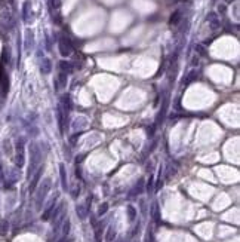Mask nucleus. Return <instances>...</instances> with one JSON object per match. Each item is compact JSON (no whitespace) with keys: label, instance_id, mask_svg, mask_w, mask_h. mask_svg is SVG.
<instances>
[{"label":"nucleus","instance_id":"2","mask_svg":"<svg viewBox=\"0 0 240 242\" xmlns=\"http://www.w3.org/2000/svg\"><path fill=\"white\" fill-rule=\"evenodd\" d=\"M49 187H50V180H46L45 183L42 184V187H40L39 193H37V197H36V207H37V209H40V207H42V203H43L46 195H48V192H49Z\"/></svg>","mask_w":240,"mask_h":242},{"label":"nucleus","instance_id":"12","mask_svg":"<svg viewBox=\"0 0 240 242\" xmlns=\"http://www.w3.org/2000/svg\"><path fill=\"white\" fill-rule=\"evenodd\" d=\"M86 213H88V211H86L83 207H77V214L80 215V218H84V217H86Z\"/></svg>","mask_w":240,"mask_h":242},{"label":"nucleus","instance_id":"1","mask_svg":"<svg viewBox=\"0 0 240 242\" xmlns=\"http://www.w3.org/2000/svg\"><path fill=\"white\" fill-rule=\"evenodd\" d=\"M58 46H59V52H61V55H64V56H70L73 54V51H74L71 40L67 39V37H64V36L59 39Z\"/></svg>","mask_w":240,"mask_h":242},{"label":"nucleus","instance_id":"6","mask_svg":"<svg viewBox=\"0 0 240 242\" xmlns=\"http://www.w3.org/2000/svg\"><path fill=\"white\" fill-rule=\"evenodd\" d=\"M54 207H55V199H54V201H52V203L48 207V209L45 211V214L42 215V218H43V220H49L50 214H52V211H54Z\"/></svg>","mask_w":240,"mask_h":242},{"label":"nucleus","instance_id":"14","mask_svg":"<svg viewBox=\"0 0 240 242\" xmlns=\"http://www.w3.org/2000/svg\"><path fill=\"white\" fill-rule=\"evenodd\" d=\"M68 232H70V221H65V223H64V235H67Z\"/></svg>","mask_w":240,"mask_h":242},{"label":"nucleus","instance_id":"8","mask_svg":"<svg viewBox=\"0 0 240 242\" xmlns=\"http://www.w3.org/2000/svg\"><path fill=\"white\" fill-rule=\"evenodd\" d=\"M128 213H129V220L134 221L135 220V215H136V211H135L134 207H128Z\"/></svg>","mask_w":240,"mask_h":242},{"label":"nucleus","instance_id":"4","mask_svg":"<svg viewBox=\"0 0 240 242\" xmlns=\"http://www.w3.org/2000/svg\"><path fill=\"white\" fill-rule=\"evenodd\" d=\"M17 165L21 168L24 165V143L18 141L17 144Z\"/></svg>","mask_w":240,"mask_h":242},{"label":"nucleus","instance_id":"11","mask_svg":"<svg viewBox=\"0 0 240 242\" xmlns=\"http://www.w3.org/2000/svg\"><path fill=\"white\" fill-rule=\"evenodd\" d=\"M114 235H116V232L113 230V227H111V229H108V233H107V241L111 242L113 239H114Z\"/></svg>","mask_w":240,"mask_h":242},{"label":"nucleus","instance_id":"9","mask_svg":"<svg viewBox=\"0 0 240 242\" xmlns=\"http://www.w3.org/2000/svg\"><path fill=\"white\" fill-rule=\"evenodd\" d=\"M61 181H62V187L67 189V180H65V171H64V166L61 165Z\"/></svg>","mask_w":240,"mask_h":242},{"label":"nucleus","instance_id":"10","mask_svg":"<svg viewBox=\"0 0 240 242\" xmlns=\"http://www.w3.org/2000/svg\"><path fill=\"white\" fill-rule=\"evenodd\" d=\"M107 209H108V203H102V205L100 207V209H98V214H100V215L105 214Z\"/></svg>","mask_w":240,"mask_h":242},{"label":"nucleus","instance_id":"5","mask_svg":"<svg viewBox=\"0 0 240 242\" xmlns=\"http://www.w3.org/2000/svg\"><path fill=\"white\" fill-rule=\"evenodd\" d=\"M42 172H43V168L40 166V168L37 169V172L34 174V177H33V180H31V183H30V192H34V189L37 187V183H39L40 177H42Z\"/></svg>","mask_w":240,"mask_h":242},{"label":"nucleus","instance_id":"3","mask_svg":"<svg viewBox=\"0 0 240 242\" xmlns=\"http://www.w3.org/2000/svg\"><path fill=\"white\" fill-rule=\"evenodd\" d=\"M0 86H2L3 94H6L9 89V79H8V73L3 68V64H0Z\"/></svg>","mask_w":240,"mask_h":242},{"label":"nucleus","instance_id":"7","mask_svg":"<svg viewBox=\"0 0 240 242\" xmlns=\"http://www.w3.org/2000/svg\"><path fill=\"white\" fill-rule=\"evenodd\" d=\"M8 229H9V223L6 220H2L0 221V235H6L8 233Z\"/></svg>","mask_w":240,"mask_h":242},{"label":"nucleus","instance_id":"13","mask_svg":"<svg viewBox=\"0 0 240 242\" xmlns=\"http://www.w3.org/2000/svg\"><path fill=\"white\" fill-rule=\"evenodd\" d=\"M153 215H154V220H156L157 223L160 221V218H159V208H157V205H154V209H153Z\"/></svg>","mask_w":240,"mask_h":242}]
</instances>
